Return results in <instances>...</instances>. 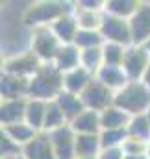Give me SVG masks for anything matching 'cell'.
Returning a JSON list of instances; mask_svg holds the SVG:
<instances>
[{
    "label": "cell",
    "mask_w": 150,
    "mask_h": 159,
    "mask_svg": "<svg viewBox=\"0 0 150 159\" xmlns=\"http://www.w3.org/2000/svg\"><path fill=\"white\" fill-rule=\"evenodd\" d=\"M104 37L100 30H80L74 39V46L80 50H89V48H100L104 46Z\"/></svg>",
    "instance_id": "28"
},
{
    "label": "cell",
    "mask_w": 150,
    "mask_h": 159,
    "mask_svg": "<svg viewBox=\"0 0 150 159\" xmlns=\"http://www.w3.org/2000/svg\"><path fill=\"white\" fill-rule=\"evenodd\" d=\"M104 4H106V0H80V2H76L78 7L89 9V11H104Z\"/></svg>",
    "instance_id": "34"
},
{
    "label": "cell",
    "mask_w": 150,
    "mask_h": 159,
    "mask_svg": "<svg viewBox=\"0 0 150 159\" xmlns=\"http://www.w3.org/2000/svg\"><path fill=\"white\" fill-rule=\"evenodd\" d=\"M6 59H7V54L2 50V46H0V72L4 70V65H6Z\"/></svg>",
    "instance_id": "37"
},
{
    "label": "cell",
    "mask_w": 150,
    "mask_h": 159,
    "mask_svg": "<svg viewBox=\"0 0 150 159\" xmlns=\"http://www.w3.org/2000/svg\"><path fill=\"white\" fill-rule=\"evenodd\" d=\"M76 135H98L102 131L100 128V113L85 109L82 115H78L74 120L69 122Z\"/></svg>",
    "instance_id": "15"
},
{
    "label": "cell",
    "mask_w": 150,
    "mask_h": 159,
    "mask_svg": "<svg viewBox=\"0 0 150 159\" xmlns=\"http://www.w3.org/2000/svg\"><path fill=\"white\" fill-rule=\"evenodd\" d=\"M74 11V4L71 2H35L30 7H26V11L22 13V24L28 28V32L43 28V26H50L52 22H56L59 17L73 13Z\"/></svg>",
    "instance_id": "1"
},
{
    "label": "cell",
    "mask_w": 150,
    "mask_h": 159,
    "mask_svg": "<svg viewBox=\"0 0 150 159\" xmlns=\"http://www.w3.org/2000/svg\"><path fill=\"white\" fill-rule=\"evenodd\" d=\"M141 81L150 89V63H148V67H147V70H145V74H143V80H141Z\"/></svg>",
    "instance_id": "36"
},
{
    "label": "cell",
    "mask_w": 150,
    "mask_h": 159,
    "mask_svg": "<svg viewBox=\"0 0 150 159\" xmlns=\"http://www.w3.org/2000/svg\"><path fill=\"white\" fill-rule=\"evenodd\" d=\"M130 117L145 115L150 109V89L143 81H128L120 91L115 93V104Z\"/></svg>",
    "instance_id": "3"
},
{
    "label": "cell",
    "mask_w": 150,
    "mask_h": 159,
    "mask_svg": "<svg viewBox=\"0 0 150 159\" xmlns=\"http://www.w3.org/2000/svg\"><path fill=\"white\" fill-rule=\"evenodd\" d=\"M50 135L54 152L58 159H76V133L71 126H63Z\"/></svg>",
    "instance_id": "10"
},
{
    "label": "cell",
    "mask_w": 150,
    "mask_h": 159,
    "mask_svg": "<svg viewBox=\"0 0 150 159\" xmlns=\"http://www.w3.org/2000/svg\"><path fill=\"white\" fill-rule=\"evenodd\" d=\"M46 106H48V102H43V100H35V98H28L26 100L24 122L28 126H32L35 131H43L45 115H46Z\"/></svg>",
    "instance_id": "19"
},
{
    "label": "cell",
    "mask_w": 150,
    "mask_h": 159,
    "mask_svg": "<svg viewBox=\"0 0 150 159\" xmlns=\"http://www.w3.org/2000/svg\"><path fill=\"white\" fill-rule=\"evenodd\" d=\"M98 137H100L102 150L104 148H122V144L128 137V131L126 129H102L98 133Z\"/></svg>",
    "instance_id": "31"
},
{
    "label": "cell",
    "mask_w": 150,
    "mask_h": 159,
    "mask_svg": "<svg viewBox=\"0 0 150 159\" xmlns=\"http://www.w3.org/2000/svg\"><path fill=\"white\" fill-rule=\"evenodd\" d=\"M122 150H124L126 156H147L148 143H147V141H141V139L126 137V141H124V144H122Z\"/></svg>",
    "instance_id": "32"
},
{
    "label": "cell",
    "mask_w": 150,
    "mask_h": 159,
    "mask_svg": "<svg viewBox=\"0 0 150 159\" xmlns=\"http://www.w3.org/2000/svg\"><path fill=\"white\" fill-rule=\"evenodd\" d=\"M128 131V137H134V139H141V141H150V124L147 119V113L145 115H137V117H132L130 124L126 128Z\"/></svg>",
    "instance_id": "29"
},
{
    "label": "cell",
    "mask_w": 150,
    "mask_h": 159,
    "mask_svg": "<svg viewBox=\"0 0 150 159\" xmlns=\"http://www.w3.org/2000/svg\"><path fill=\"white\" fill-rule=\"evenodd\" d=\"M147 159H150V141H148V150H147Z\"/></svg>",
    "instance_id": "40"
},
{
    "label": "cell",
    "mask_w": 150,
    "mask_h": 159,
    "mask_svg": "<svg viewBox=\"0 0 150 159\" xmlns=\"http://www.w3.org/2000/svg\"><path fill=\"white\" fill-rule=\"evenodd\" d=\"M80 96H82V102H83L85 109H91V111H96V113L106 111L108 107H111L115 104V93L111 89H108L104 83H100L96 78L91 81V85Z\"/></svg>",
    "instance_id": "7"
},
{
    "label": "cell",
    "mask_w": 150,
    "mask_h": 159,
    "mask_svg": "<svg viewBox=\"0 0 150 159\" xmlns=\"http://www.w3.org/2000/svg\"><path fill=\"white\" fill-rule=\"evenodd\" d=\"M21 154V148L9 139L7 131L0 126V157H7V156H15Z\"/></svg>",
    "instance_id": "33"
},
{
    "label": "cell",
    "mask_w": 150,
    "mask_h": 159,
    "mask_svg": "<svg viewBox=\"0 0 150 159\" xmlns=\"http://www.w3.org/2000/svg\"><path fill=\"white\" fill-rule=\"evenodd\" d=\"M26 100H28V98L2 100V104H0V126H2V128H9V126H13V124L24 122Z\"/></svg>",
    "instance_id": "13"
},
{
    "label": "cell",
    "mask_w": 150,
    "mask_h": 159,
    "mask_svg": "<svg viewBox=\"0 0 150 159\" xmlns=\"http://www.w3.org/2000/svg\"><path fill=\"white\" fill-rule=\"evenodd\" d=\"M139 7V0H106L104 4V13L130 20Z\"/></svg>",
    "instance_id": "22"
},
{
    "label": "cell",
    "mask_w": 150,
    "mask_h": 159,
    "mask_svg": "<svg viewBox=\"0 0 150 159\" xmlns=\"http://www.w3.org/2000/svg\"><path fill=\"white\" fill-rule=\"evenodd\" d=\"M145 48H147V50H148V52H150V41H148V43H147V44H145Z\"/></svg>",
    "instance_id": "41"
},
{
    "label": "cell",
    "mask_w": 150,
    "mask_h": 159,
    "mask_svg": "<svg viewBox=\"0 0 150 159\" xmlns=\"http://www.w3.org/2000/svg\"><path fill=\"white\" fill-rule=\"evenodd\" d=\"M74 19L80 30H100L104 20V11H89L78 7L74 2Z\"/></svg>",
    "instance_id": "25"
},
{
    "label": "cell",
    "mask_w": 150,
    "mask_h": 159,
    "mask_svg": "<svg viewBox=\"0 0 150 159\" xmlns=\"http://www.w3.org/2000/svg\"><path fill=\"white\" fill-rule=\"evenodd\" d=\"M63 44L58 41L54 35V32L50 30V26H43V28H35L30 32V39H28V48L41 59V63L45 65H52L54 57L58 56L59 48Z\"/></svg>",
    "instance_id": "4"
},
{
    "label": "cell",
    "mask_w": 150,
    "mask_h": 159,
    "mask_svg": "<svg viewBox=\"0 0 150 159\" xmlns=\"http://www.w3.org/2000/svg\"><path fill=\"white\" fill-rule=\"evenodd\" d=\"M130 119L132 117L128 113H124L117 106H111L100 113V128L102 129H126L130 124Z\"/></svg>",
    "instance_id": "20"
},
{
    "label": "cell",
    "mask_w": 150,
    "mask_h": 159,
    "mask_svg": "<svg viewBox=\"0 0 150 159\" xmlns=\"http://www.w3.org/2000/svg\"><path fill=\"white\" fill-rule=\"evenodd\" d=\"M43 65L45 63H41V59H39L30 48H24L21 52H13L11 56H7L2 72L30 81V80L37 74V70Z\"/></svg>",
    "instance_id": "5"
},
{
    "label": "cell",
    "mask_w": 150,
    "mask_h": 159,
    "mask_svg": "<svg viewBox=\"0 0 150 159\" xmlns=\"http://www.w3.org/2000/svg\"><path fill=\"white\" fill-rule=\"evenodd\" d=\"M130 28H132V39L134 44L145 46L150 41V2H139V7L135 15L130 19Z\"/></svg>",
    "instance_id": "9"
},
{
    "label": "cell",
    "mask_w": 150,
    "mask_h": 159,
    "mask_svg": "<svg viewBox=\"0 0 150 159\" xmlns=\"http://www.w3.org/2000/svg\"><path fill=\"white\" fill-rule=\"evenodd\" d=\"M21 154L24 156V159H58L50 135L45 131H39L26 146H22Z\"/></svg>",
    "instance_id": "11"
},
{
    "label": "cell",
    "mask_w": 150,
    "mask_h": 159,
    "mask_svg": "<svg viewBox=\"0 0 150 159\" xmlns=\"http://www.w3.org/2000/svg\"><path fill=\"white\" fill-rule=\"evenodd\" d=\"M93 80H95V74H91V72L85 70L83 67H78L74 70L63 74V91L80 96V94L91 85Z\"/></svg>",
    "instance_id": "16"
},
{
    "label": "cell",
    "mask_w": 150,
    "mask_h": 159,
    "mask_svg": "<svg viewBox=\"0 0 150 159\" xmlns=\"http://www.w3.org/2000/svg\"><path fill=\"white\" fill-rule=\"evenodd\" d=\"M102 152L98 135H76V157H98Z\"/></svg>",
    "instance_id": "23"
},
{
    "label": "cell",
    "mask_w": 150,
    "mask_h": 159,
    "mask_svg": "<svg viewBox=\"0 0 150 159\" xmlns=\"http://www.w3.org/2000/svg\"><path fill=\"white\" fill-rule=\"evenodd\" d=\"M6 131H7V135H9V139L22 150V146H26L35 135H37L39 131H35L32 126H28L26 122H19V124H13V126H9V128H4Z\"/></svg>",
    "instance_id": "26"
},
{
    "label": "cell",
    "mask_w": 150,
    "mask_h": 159,
    "mask_svg": "<svg viewBox=\"0 0 150 159\" xmlns=\"http://www.w3.org/2000/svg\"><path fill=\"white\" fill-rule=\"evenodd\" d=\"M150 63V52L141 44H132L126 48V56L122 61V70L130 81H141L143 74Z\"/></svg>",
    "instance_id": "8"
},
{
    "label": "cell",
    "mask_w": 150,
    "mask_h": 159,
    "mask_svg": "<svg viewBox=\"0 0 150 159\" xmlns=\"http://www.w3.org/2000/svg\"><path fill=\"white\" fill-rule=\"evenodd\" d=\"M63 126H69V120L65 117V113L61 111V107L58 106V102H48L46 106V115H45V124H43V131L45 133H52Z\"/></svg>",
    "instance_id": "24"
},
{
    "label": "cell",
    "mask_w": 150,
    "mask_h": 159,
    "mask_svg": "<svg viewBox=\"0 0 150 159\" xmlns=\"http://www.w3.org/2000/svg\"><path fill=\"white\" fill-rule=\"evenodd\" d=\"M0 159H24L22 154H15V156H7V157H0Z\"/></svg>",
    "instance_id": "38"
},
{
    "label": "cell",
    "mask_w": 150,
    "mask_h": 159,
    "mask_svg": "<svg viewBox=\"0 0 150 159\" xmlns=\"http://www.w3.org/2000/svg\"><path fill=\"white\" fill-rule=\"evenodd\" d=\"M124 150L122 148H104L100 154H98V159H124Z\"/></svg>",
    "instance_id": "35"
},
{
    "label": "cell",
    "mask_w": 150,
    "mask_h": 159,
    "mask_svg": "<svg viewBox=\"0 0 150 159\" xmlns=\"http://www.w3.org/2000/svg\"><path fill=\"white\" fill-rule=\"evenodd\" d=\"M124 159H147V156H124Z\"/></svg>",
    "instance_id": "39"
},
{
    "label": "cell",
    "mask_w": 150,
    "mask_h": 159,
    "mask_svg": "<svg viewBox=\"0 0 150 159\" xmlns=\"http://www.w3.org/2000/svg\"><path fill=\"white\" fill-rule=\"evenodd\" d=\"M100 34L106 43H115V44H122V46H132L134 39H132V28H130V20L119 19L104 13V20L100 26Z\"/></svg>",
    "instance_id": "6"
},
{
    "label": "cell",
    "mask_w": 150,
    "mask_h": 159,
    "mask_svg": "<svg viewBox=\"0 0 150 159\" xmlns=\"http://www.w3.org/2000/svg\"><path fill=\"white\" fill-rule=\"evenodd\" d=\"M102 54H104V65L122 67V61H124V56H126V46L115 44V43H104Z\"/></svg>",
    "instance_id": "30"
},
{
    "label": "cell",
    "mask_w": 150,
    "mask_h": 159,
    "mask_svg": "<svg viewBox=\"0 0 150 159\" xmlns=\"http://www.w3.org/2000/svg\"><path fill=\"white\" fill-rule=\"evenodd\" d=\"M52 65H54L61 74L78 69V67H80V48L74 46V44H63V46L59 48L58 56L54 57Z\"/></svg>",
    "instance_id": "17"
},
{
    "label": "cell",
    "mask_w": 150,
    "mask_h": 159,
    "mask_svg": "<svg viewBox=\"0 0 150 159\" xmlns=\"http://www.w3.org/2000/svg\"><path fill=\"white\" fill-rule=\"evenodd\" d=\"M63 91V74L54 65H43L28 81V98L54 102Z\"/></svg>",
    "instance_id": "2"
},
{
    "label": "cell",
    "mask_w": 150,
    "mask_h": 159,
    "mask_svg": "<svg viewBox=\"0 0 150 159\" xmlns=\"http://www.w3.org/2000/svg\"><path fill=\"white\" fill-rule=\"evenodd\" d=\"M95 78L98 80L100 83H104L108 89H111L113 93L120 91V89L130 81L128 76H126V72L122 70V67H110V65H104V67L96 72Z\"/></svg>",
    "instance_id": "18"
},
{
    "label": "cell",
    "mask_w": 150,
    "mask_h": 159,
    "mask_svg": "<svg viewBox=\"0 0 150 159\" xmlns=\"http://www.w3.org/2000/svg\"><path fill=\"white\" fill-rule=\"evenodd\" d=\"M80 67L89 70L91 74L96 76V72L104 67V54L102 46L100 48H89V50H80Z\"/></svg>",
    "instance_id": "27"
},
{
    "label": "cell",
    "mask_w": 150,
    "mask_h": 159,
    "mask_svg": "<svg viewBox=\"0 0 150 159\" xmlns=\"http://www.w3.org/2000/svg\"><path fill=\"white\" fill-rule=\"evenodd\" d=\"M50 30L54 32V35L58 37V41L61 44H74V39L80 32L78 28V22L74 19V11L73 13H67L63 17H59L56 22L50 24Z\"/></svg>",
    "instance_id": "14"
},
{
    "label": "cell",
    "mask_w": 150,
    "mask_h": 159,
    "mask_svg": "<svg viewBox=\"0 0 150 159\" xmlns=\"http://www.w3.org/2000/svg\"><path fill=\"white\" fill-rule=\"evenodd\" d=\"M0 104H2V98H0Z\"/></svg>",
    "instance_id": "44"
},
{
    "label": "cell",
    "mask_w": 150,
    "mask_h": 159,
    "mask_svg": "<svg viewBox=\"0 0 150 159\" xmlns=\"http://www.w3.org/2000/svg\"><path fill=\"white\" fill-rule=\"evenodd\" d=\"M0 98L2 100L28 98V80L0 72Z\"/></svg>",
    "instance_id": "12"
},
{
    "label": "cell",
    "mask_w": 150,
    "mask_h": 159,
    "mask_svg": "<svg viewBox=\"0 0 150 159\" xmlns=\"http://www.w3.org/2000/svg\"><path fill=\"white\" fill-rule=\"evenodd\" d=\"M56 102H58V106L61 107V111L65 113V117H67L69 122L74 120L78 115H82V113L85 111V106H83V102H82V96L73 94V93H67V91H61L59 96L56 98Z\"/></svg>",
    "instance_id": "21"
},
{
    "label": "cell",
    "mask_w": 150,
    "mask_h": 159,
    "mask_svg": "<svg viewBox=\"0 0 150 159\" xmlns=\"http://www.w3.org/2000/svg\"><path fill=\"white\" fill-rule=\"evenodd\" d=\"M76 159H98V157H76Z\"/></svg>",
    "instance_id": "43"
},
{
    "label": "cell",
    "mask_w": 150,
    "mask_h": 159,
    "mask_svg": "<svg viewBox=\"0 0 150 159\" xmlns=\"http://www.w3.org/2000/svg\"><path fill=\"white\" fill-rule=\"evenodd\" d=\"M147 119H148V124H150V109L147 111Z\"/></svg>",
    "instance_id": "42"
}]
</instances>
